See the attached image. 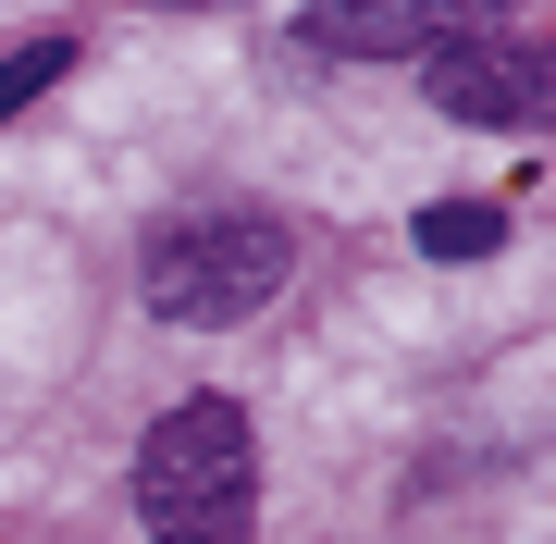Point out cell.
<instances>
[{
    "instance_id": "6da1fadb",
    "label": "cell",
    "mask_w": 556,
    "mask_h": 544,
    "mask_svg": "<svg viewBox=\"0 0 556 544\" xmlns=\"http://www.w3.org/2000/svg\"><path fill=\"white\" fill-rule=\"evenodd\" d=\"M260 507V445H248V408L236 396H186L161 408L149 445H137V520L161 544H236Z\"/></svg>"
},
{
    "instance_id": "7a4b0ae2",
    "label": "cell",
    "mask_w": 556,
    "mask_h": 544,
    "mask_svg": "<svg viewBox=\"0 0 556 544\" xmlns=\"http://www.w3.org/2000/svg\"><path fill=\"white\" fill-rule=\"evenodd\" d=\"M285 261H298V248H285V223H260V211H186V223H161L149 236V309L161 322H248L260 298H273L285 284Z\"/></svg>"
},
{
    "instance_id": "3957f363",
    "label": "cell",
    "mask_w": 556,
    "mask_h": 544,
    "mask_svg": "<svg viewBox=\"0 0 556 544\" xmlns=\"http://www.w3.org/2000/svg\"><path fill=\"white\" fill-rule=\"evenodd\" d=\"M420 100H433L445 124H532L544 112V50L507 38V25L445 38V50H420Z\"/></svg>"
},
{
    "instance_id": "277c9868",
    "label": "cell",
    "mask_w": 556,
    "mask_h": 544,
    "mask_svg": "<svg viewBox=\"0 0 556 544\" xmlns=\"http://www.w3.org/2000/svg\"><path fill=\"white\" fill-rule=\"evenodd\" d=\"M482 25H495V0H309L298 38L334 62H420L445 38H482Z\"/></svg>"
},
{
    "instance_id": "5b68a950",
    "label": "cell",
    "mask_w": 556,
    "mask_h": 544,
    "mask_svg": "<svg viewBox=\"0 0 556 544\" xmlns=\"http://www.w3.org/2000/svg\"><path fill=\"white\" fill-rule=\"evenodd\" d=\"M420 248L433 261H482V248H507V211L495 199H433L420 211Z\"/></svg>"
},
{
    "instance_id": "8992f818",
    "label": "cell",
    "mask_w": 556,
    "mask_h": 544,
    "mask_svg": "<svg viewBox=\"0 0 556 544\" xmlns=\"http://www.w3.org/2000/svg\"><path fill=\"white\" fill-rule=\"evenodd\" d=\"M62 62H75V38H25V50H0V124L38 100V87H62Z\"/></svg>"
}]
</instances>
